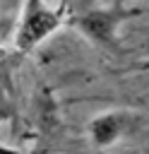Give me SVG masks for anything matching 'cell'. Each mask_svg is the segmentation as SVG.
<instances>
[{
	"instance_id": "obj_1",
	"label": "cell",
	"mask_w": 149,
	"mask_h": 154,
	"mask_svg": "<svg viewBox=\"0 0 149 154\" xmlns=\"http://www.w3.org/2000/svg\"><path fill=\"white\" fill-rule=\"evenodd\" d=\"M58 24H60V12L58 10H48L43 5V0H29L26 12H24V22H22V29L17 34V48H22V51L34 48Z\"/></svg>"
},
{
	"instance_id": "obj_2",
	"label": "cell",
	"mask_w": 149,
	"mask_h": 154,
	"mask_svg": "<svg viewBox=\"0 0 149 154\" xmlns=\"http://www.w3.org/2000/svg\"><path fill=\"white\" fill-rule=\"evenodd\" d=\"M115 14L113 12H89L84 17L77 19V26L94 41L108 43L113 38V29H115Z\"/></svg>"
},
{
	"instance_id": "obj_3",
	"label": "cell",
	"mask_w": 149,
	"mask_h": 154,
	"mask_svg": "<svg viewBox=\"0 0 149 154\" xmlns=\"http://www.w3.org/2000/svg\"><path fill=\"white\" fill-rule=\"evenodd\" d=\"M123 128H125V118H123V116H118V113H106V116L91 120L89 132H91V140H94L99 147H106V144L115 142V140L123 135Z\"/></svg>"
}]
</instances>
